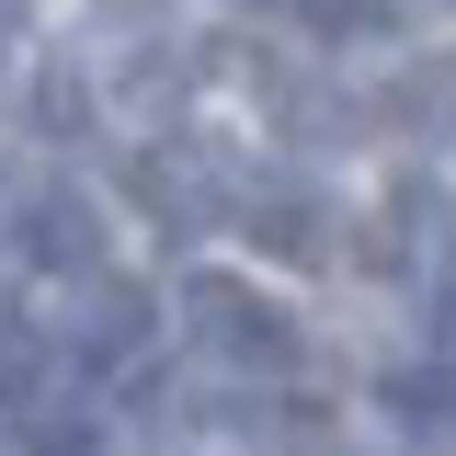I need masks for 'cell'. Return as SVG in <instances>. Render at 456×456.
Listing matches in <instances>:
<instances>
[{
    "label": "cell",
    "instance_id": "3957f363",
    "mask_svg": "<svg viewBox=\"0 0 456 456\" xmlns=\"http://www.w3.org/2000/svg\"><path fill=\"white\" fill-rule=\"evenodd\" d=\"M228 228L263 251V263H331V194L308 171H240Z\"/></svg>",
    "mask_w": 456,
    "mask_h": 456
},
{
    "label": "cell",
    "instance_id": "ba28073f",
    "mask_svg": "<svg viewBox=\"0 0 456 456\" xmlns=\"http://www.w3.org/2000/svg\"><path fill=\"white\" fill-rule=\"evenodd\" d=\"M23 365H35V331H12V320H0V388H12Z\"/></svg>",
    "mask_w": 456,
    "mask_h": 456
},
{
    "label": "cell",
    "instance_id": "7a4b0ae2",
    "mask_svg": "<svg viewBox=\"0 0 456 456\" xmlns=\"http://www.w3.org/2000/svg\"><path fill=\"white\" fill-rule=\"evenodd\" d=\"M0 240H12L23 274H69V285L103 274V206H92L80 183H23L12 217H0Z\"/></svg>",
    "mask_w": 456,
    "mask_h": 456
},
{
    "label": "cell",
    "instance_id": "52a82bcc",
    "mask_svg": "<svg viewBox=\"0 0 456 456\" xmlns=\"http://www.w3.org/2000/svg\"><path fill=\"white\" fill-rule=\"evenodd\" d=\"M23 114H35L46 137H80V126H92V80H80L69 57H46V69H35V92H23Z\"/></svg>",
    "mask_w": 456,
    "mask_h": 456
},
{
    "label": "cell",
    "instance_id": "5b68a950",
    "mask_svg": "<svg viewBox=\"0 0 456 456\" xmlns=\"http://www.w3.org/2000/svg\"><path fill=\"white\" fill-rule=\"evenodd\" d=\"M137 342H149V285L92 274V285H80V320H69V354H92V365H126Z\"/></svg>",
    "mask_w": 456,
    "mask_h": 456
},
{
    "label": "cell",
    "instance_id": "6da1fadb",
    "mask_svg": "<svg viewBox=\"0 0 456 456\" xmlns=\"http://www.w3.org/2000/svg\"><path fill=\"white\" fill-rule=\"evenodd\" d=\"M183 331L206 342L217 365H240V377H285L308 342H297V320H285L263 285H240V274H183Z\"/></svg>",
    "mask_w": 456,
    "mask_h": 456
},
{
    "label": "cell",
    "instance_id": "8992f818",
    "mask_svg": "<svg viewBox=\"0 0 456 456\" xmlns=\"http://www.w3.org/2000/svg\"><path fill=\"white\" fill-rule=\"evenodd\" d=\"M126 114H137V137H183V103H194V57L183 46H149V57H126Z\"/></svg>",
    "mask_w": 456,
    "mask_h": 456
},
{
    "label": "cell",
    "instance_id": "9c48e42d",
    "mask_svg": "<svg viewBox=\"0 0 456 456\" xmlns=\"http://www.w3.org/2000/svg\"><path fill=\"white\" fill-rule=\"evenodd\" d=\"M23 23H35V0H0V57L23 46Z\"/></svg>",
    "mask_w": 456,
    "mask_h": 456
},
{
    "label": "cell",
    "instance_id": "30bf717a",
    "mask_svg": "<svg viewBox=\"0 0 456 456\" xmlns=\"http://www.w3.org/2000/svg\"><path fill=\"white\" fill-rule=\"evenodd\" d=\"M103 12H149V0H103Z\"/></svg>",
    "mask_w": 456,
    "mask_h": 456
},
{
    "label": "cell",
    "instance_id": "277c9868",
    "mask_svg": "<svg viewBox=\"0 0 456 456\" xmlns=\"http://www.w3.org/2000/svg\"><path fill=\"white\" fill-rule=\"evenodd\" d=\"M228 194H240V183H228V160H206L194 137H137V206H149L160 228H183V240H194V228L228 217Z\"/></svg>",
    "mask_w": 456,
    "mask_h": 456
}]
</instances>
